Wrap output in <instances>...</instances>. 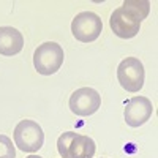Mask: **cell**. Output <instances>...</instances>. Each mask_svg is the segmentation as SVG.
I'll use <instances>...</instances> for the list:
<instances>
[{
	"label": "cell",
	"mask_w": 158,
	"mask_h": 158,
	"mask_svg": "<svg viewBox=\"0 0 158 158\" xmlns=\"http://www.w3.org/2000/svg\"><path fill=\"white\" fill-rule=\"evenodd\" d=\"M63 59L65 54L62 46L56 41H46L35 49L33 67L40 74L51 76L60 70V67L63 65Z\"/></svg>",
	"instance_id": "cell-1"
},
{
	"label": "cell",
	"mask_w": 158,
	"mask_h": 158,
	"mask_svg": "<svg viewBox=\"0 0 158 158\" xmlns=\"http://www.w3.org/2000/svg\"><path fill=\"white\" fill-rule=\"evenodd\" d=\"M13 138H15V146L19 150L27 152V153L38 152L44 144L43 128L40 127L35 120H29V118L21 120L16 125Z\"/></svg>",
	"instance_id": "cell-2"
},
{
	"label": "cell",
	"mask_w": 158,
	"mask_h": 158,
	"mask_svg": "<svg viewBox=\"0 0 158 158\" xmlns=\"http://www.w3.org/2000/svg\"><path fill=\"white\" fill-rule=\"evenodd\" d=\"M117 79L127 92H139L144 85L146 71L144 65L136 57H127L123 59L117 67Z\"/></svg>",
	"instance_id": "cell-3"
},
{
	"label": "cell",
	"mask_w": 158,
	"mask_h": 158,
	"mask_svg": "<svg viewBox=\"0 0 158 158\" xmlns=\"http://www.w3.org/2000/svg\"><path fill=\"white\" fill-rule=\"evenodd\" d=\"M103 22L98 15L92 11H82L71 21V33L81 43H92L101 35Z\"/></svg>",
	"instance_id": "cell-4"
},
{
	"label": "cell",
	"mask_w": 158,
	"mask_h": 158,
	"mask_svg": "<svg viewBox=\"0 0 158 158\" xmlns=\"http://www.w3.org/2000/svg\"><path fill=\"white\" fill-rule=\"evenodd\" d=\"M141 22L142 19L136 13H133L125 6H120L112 11V15L109 18V27L114 32V35H117L118 38L130 40L139 33Z\"/></svg>",
	"instance_id": "cell-5"
},
{
	"label": "cell",
	"mask_w": 158,
	"mask_h": 158,
	"mask_svg": "<svg viewBox=\"0 0 158 158\" xmlns=\"http://www.w3.org/2000/svg\"><path fill=\"white\" fill-rule=\"evenodd\" d=\"M101 106V97L100 94L92 87H81L73 92L70 97V109L73 114L87 117L95 114Z\"/></svg>",
	"instance_id": "cell-6"
},
{
	"label": "cell",
	"mask_w": 158,
	"mask_h": 158,
	"mask_svg": "<svg viewBox=\"0 0 158 158\" xmlns=\"http://www.w3.org/2000/svg\"><path fill=\"white\" fill-rule=\"evenodd\" d=\"M153 114V106H152V101L146 97H133L125 106L123 111V117H125V122L127 125L138 128L142 127Z\"/></svg>",
	"instance_id": "cell-7"
},
{
	"label": "cell",
	"mask_w": 158,
	"mask_h": 158,
	"mask_svg": "<svg viewBox=\"0 0 158 158\" xmlns=\"http://www.w3.org/2000/svg\"><path fill=\"white\" fill-rule=\"evenodd\" d=\"M22 48H24V36L18 29L10 27V25L0 27V56L5 57L16 56L22 51Z\"/></svg>",
	"instance_id": "cell-8"
},
{
	"label": "cell",
	"mask_w": 158,
	"mask_h": 158,
	"mask_svg": "<svg viewBox=\"0 0 158 158\" xmlns=\"http://www.w3.org/2000/svg\"><path fill=\"white\" fill-rule=\"evenodd\" d=\"M95 152V141L85 135H76L68 146V158H94Z\"/></svg>",
	"instance_id": "cell-9"
},
{
	"label": "cell",
	"mask_w": 158,
	"mask_h": 158,
	"mask_svg": "<svg viewBox=\"0 0 158 158\" xmlns=\"http://www.w3.org/2000/svg\"><path fill=\"white\" fill-rule=\"evenodd\" d=\"M122 6L136 13L141 19H146L150 10V2H147V0H125Z\"/></svg>",
	"instance_id": "cell-10"
},
{
	"label": "cell",
	"mask_w": 158,
	"mask_h": 158,
	"mask_svg": "<svg viewBox=\"0 0 158 158\" xmlns=\"http://www.w3.org/2000/svg\"><path fill=\"white\" fill-rule=\"evenodd\" d=\"M77 133H74V131H65V133H62L57 139V150L60 153L62 158H68V146L71 139L76 136Z\"/></svg>",
	"instance_id": "cell-11"
},
{
	"label": "cell",
	"mask_w": 158,
	"mask_h": 158,
	"mask_svg": "<svg viewBox=\"0 0 158 158\" xmlns=\"http://www.w3.org/2000/svg\"><path fill=\"white\" fill-rule=\"evenodd\" d=\"M0 158H16V149L13 146V141L5 135H0Z\"/></svg>",
	"instance_id": "cell-12"
},
{
	"label": "cell",
	"mask_w": 158,
	"mask_h": 158,
	"mask_svg": "<svg viewBox=\"0 0 158 158\" xmlns=\"http://www.w3.org/2000/svg\"><path fill=\"white\" fill-rule=\"evenodd\" d=\"M27 158H43V156H40V155H30V156H27Z\"/></svg>",
	"instance_id": "cell-13"
}]
</instances>
